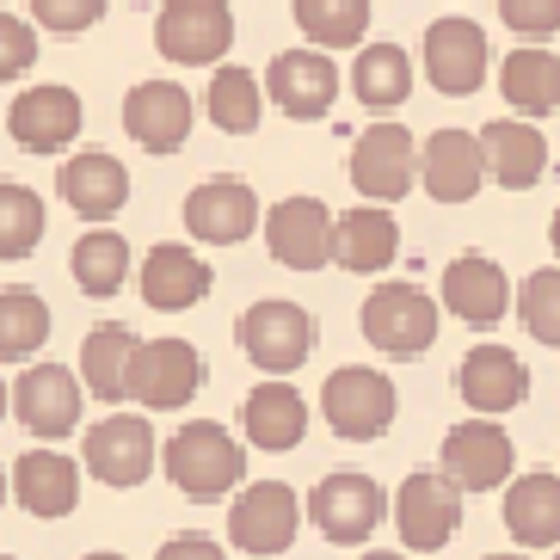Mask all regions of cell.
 Listing matches in <instances>:
<instances>
[{
    "label": "cell",
    "instance_id": "6da1fadb",
    "mask_svg": "<svg viewBox=\"0 0 560 560\" xmlns=\"http://www.w3.org/2000/svg\"><path fill=\"white\" fill-rule=\"evenodd\" d=\"M161 462H166V480H173L185 499H203V505H210V499H229L234 487H241V475H247L241 438H229V425H215V419L179 425L166 438Z\"/></svg>",
    "mask_w": 560,
    "mask_h": 560
},
{
    "label": "cell",
    "instance_id": "7a4b0ae2",
    "mask_svg": "<svg viewBox=\"0 0 560 560\" xmlns=\"http://www.w3.org/2000/svg\"><path fill=\"white\" fill-rule=\"evenodd\" d=\"M234 44L229 0H166L154 19V50L173 68H215Z\"/></svg>",
    "mask_w": 560,
    "mask_h": 560
},
{
    "label": "cell",
    "instance_id": "3957f363",
    "mask_svg": "<svg viewBox=\"0 0 560 560\" xmlns=\"http://www.w3.org/2000/svg\"><path fill=\"white\" fill-rule=\"evenodd\" d=\"M363 339L376 351H388V358H419V351H431V339H438V302L419 290V283H376L370 290V302H363Z\"/></svg>",
    "mask_w": 560,
    "mask_h": 560
},
{
    "label": "cell",
    "instance_id": "277c9868",
    "mask_svg": "<svg viewBox=\"0 0 560 560\" xmlns=\"http://www.w3.org/2000/svg\"><path fill=\"white\" fill-rule=\"evenodd\" d=\"M395 407H400L395 382L382 376V370H358V363L332 370L327 388H320V412H327V425L339 431V438H351V444H376V438H388Z\"/></svg>",
    "mask_w": 560,
    "mask_h": 560
},
{
    "label": "cell",
    "instance_id": "5b68a950",
    "mask_svg": "<svg viewBox=\"0 0 560 560\" xmlns=\"http://www.w3.org/2000/svg\"><path fill=\"white\" fill-rule=\"evenodd\" d=\"M302 517H314V529H320L327 542L358 548V542H370V536H376V524L388 517V493H382L370 475H358V468H339V475H327L308 493Z\"/></svg>",
    "mask_w": 560,
    "mask_h": 560
},
{
    "label": "cell",
    "instance_id": "8992f818",
    "mask_svg": "<svg viewBox=\"0 0 560 560\" xmlns=\"http://www.w3.org/2000/svg\"><path fill=\"white\" fill-rule=\"evenodd\" d=\"M302 529V499L296 487H283V480H253L241 487L229 505V542L241 555H283V548L296 542Z\"/></svg>",
    "mask_w": 560,
    "mask_h": 560
},
{
    "label": "cell",
    "instance_id": "52a82bcc",
    "mask_svg": "<svg viewBox=\"0 0 560 560\" xmlns=\"http://www.w3.org/2000/svg\"><path fill=\"white\" fill-rule=\"evenodd\" d=\"M234 332H241L247 363L265 370V376H290V370H302L308 351H314V320L296 302H253Z\"/></svg>",
    "mask_w": 560,
    "mask_h": 560
},
{
    "label": "cell",
    "instance_id": "ba28073f",
    "mask_svg": "<svg viewBox=\"0 0 560 560\" xmlns=\"http://www.w3.org/2000/svg\"><path fill=\"white\" fill-rule=\"evenodd\" d=\"M203 388V358L185 339H142L130 358V400L149 412H179Z\"/></svg>",
    "mask_w": 560,
    "mask_h": 560
},
{
    "label": "cell",
    "instance_id": "9c48e42d",
    "mask_svg": "<svg viewBox=\"0 0 560 560\" xmlns=\"http://www.w3.org/2000/svg\"><path fill=\"white\" fill-rule=\"evenodd\" d=\"M351 185L370 203H400L419 185V142L400 124H370L351 142Z\"/></svg>",
    "mask_w": 560,
    "mask_h": 560
},
{
    "label": "cell",
    "instance_id": "30bf717a",
    "mask_svg": "<svg viewBox=\"0 0 560 560\" xmlns=\"http://www.w3.org/2000/svg\"><path fill=\"white\" fill-rule=\"evenodd\" d=\"M462 524V487L438 468V475H407L395 493V529L412 555H438Z\"/></svg>",
    "mask_w": 560,
    "mask_h": 560
},
{
    "label": "cell",
    "instance_id": "8fae6325",
    "mask_svg": "<svg viewBox=\"0 0 560 560\" xmlns=\"http://www.w3.org/2000/svg\"><path fill=\"white\" fill-rule=\"evenodd\" d=\"M7 407H13V419L32 431V438L56 444V438H74V431H81V382H74V370H62V363H37V370H25V376L13 382Z\"/></svg>",
    "mask_w": 560,
    "mask_h": 560
},
{
    "label": "cell",
    "instance_id": "7c38bea8",
    "mask_svg": "<svg viewBox=\"0 0 560 560\" xmlns=\"http://www.w3.org/2000/svg\"><path fill=\"white\" fill-rule=\"evenodd\" d=\"M438 468L456 480L462 493H493V487H505V480H511V468H517L511 431L499 425V419H462V425L444 438Z\"/></svg>",
    "mask_w": 560,
    "mask_h": 560
},
{
    "label": "cell",
    "instance_id": "4fadbf2b",
    "mask_svg": "<svg viewBox=\"0 0 560 560\" xmlns=\"http://www.w3.org/2000/svg\"><path fill=\"white\" fill-rule=\"evenodd\" d=\"M86 468H93V480H105V487H142V480L154 475V425L149 419H130V412H112V419H100V425L86 431L81 444Z\"/></svg>",
    "mask_w": 560,
    "mask_h": 560
},
{
    "label": "cell",
    "instance_id": "5bb4252c",
    "mask_svg": "<svg viewBox=\"0 0 560 560\" xmlns=\"http://www.w3.org/2000/svg\"><path fill=\"white\" fill-rule=\"evenodd\" d=\"M265 93H271V105H278L283 117H327L332 100H339V68H332V50H283L271 56V68H265Z\"/></svg>",
    "mask_w": 560,
    "mask_h": 560
},
{
    "label": "cell",
    "instance_id": "9a60e30c",
    "mask_svg": "<svg viewBox=\"0 0 560 560\" xmlns=\"http://www.w3.org/2000/svg\"><path fill=\"white\" fill-rule=\"evenodd\" d=\"M271 259L290 271H320L332 259V210L320 198H283L271 203V215H259Z\"/></svg>",
    "mask_w": 560,
    "mask_h": 560
},
{
    "label": "cell",
    "instance_id": "2e32d148",
    "mask_svg": "<svg viewBox=\"0 0 560 560\" xmlns=\"http://www.w3.org/2000/svg\"><path fill=\"white\" fill-rule=\"evenodd\" d=\"M425 81L444 100H468L487 86V32L475 19H438L425 32Z\"/></svg>",
    "mask_w": 560,
    "mask_h": 560
},
{
    "label": "cell",
    "instance_id": "e0dca14e",
    "mask_svg": "<svg viewBox=\"0 0 560 560\" xmlns=\"http://www.w3.org/2000/svg\"><path fill=\"white\" fill-rule=\"evenodd\" d=\"M124 130L136 136V149L149 154H179L191 136V93L179 81H142L124 93Z\"/></svg>",
    "mask_w": 560,
    "mask_h": 560
},
{
    "label": "cell",
    "instance_id": "ac0fdd59",
    "mask_svg": "<svg viewBox=\"0 0 560 560\" xmlns=\"http://www.w3.org/2000/svg\"><path fill=\"white\" fill-rule=\"evenodd\" d=\"M81 124H86L81 93H68V86H32L7 112V130H13V142L25 154H62L81 136Z\"/></svg>",
    "mask_w": 560,
    "mask_h": 560
},
{
    "label": "cell",
    "instance_id": "d6986e66",
    "mask_svg": "<svg viewBox=\"0 0 560 560\" xmlns=\"http://www.w3.org/2000/svg\"><path fill=\"white\" fill-rule=\"evenodd\" d=\"M259 229V198L241 179H210L185 198V234L203 247H241Z\"/></svg>",
    "mask_w": 560,
    "mask_h": 560
},
{
    "label": "cell",
    "instance_id": "ffe728a7",
    "mask_svg": "<svg viewBox=\"0 0 560 560\" xmlns=\"http://www.w3.org/2000/svg\"><path fill=\"white\" fill-rule=\"evenodd\" d=\"M419 185L438 203H468L487 185V154H480L475 130H438L419 149Z\"/></svg>",
    "mask_w": 560,
    "mask_h": 560
},
{
    "label": "cell",
    "instance_id": "44dd1931",
    "mask_svg": "<svg viewBox=\"0 0 560 560\" xmlns=\"http://www.w3.org/2000/svg\"><path fill=\"white\" fill-rule=\"evenodd\" d=\"M56 191H62V203L74 215H86V222H112V215L130 203V173H124L117 154L86 149V154H68V161H62Z\"/></svg>",
    "mask_w": 560,
    "mask_h": 560
},
{
    "label": "cell",
    "instance_id": "7402d4cb",
    "mask_svg": "<svg viewBox=\"0 0 560 560\" xmlns=\"http://www.w3.org/2000/svg\"><path fill=\"white\" fill-rule=\"evenodd\" d=\"M241 431H247V444L259 450H296L308 438V400L290 376H265L247 400H241Z\"/></svg>",
    "mask_w": 560,
    "mask_h": 560
},
{
    "label": "cell",
    "instance_id": "603a6c76",
    "mask_svg": "<svg viewBox=\"0 0 560 560\" xmlns=\"http://www.w3.org/2000/svg\"><path fill=\"white\" fill-rule=\"evenodd\" d=\"M444 308L456 314V320H468L475 332L499 327L505 308H511V278L487 259V253H462L444 271Z\"/></svg>",
    "mask_w": 560,
    "mask_h": 560
},
{
    "label": "cell",
    "instance_id": "cb8c5ba5",
    "mask_svg": "<svg viewBox=\"0 0 560 560\" xmlns=\"http://www.w3.org/2000/svg\"><path fill=\"white\" fill-rule=\"evenodd\" d=\"M400 253V222L388 215V203H370L363 198L358 210L332 215V259L346 265V271H388Z\"/></svg>",
    "mask_w": 560,
    "mask_h": 560
},
{
    "label": "cell",
    "instance_id": "d4e9b609",
    "mask_svg": "<svg viewBox=\"0 0 560 560\" xmlns=\"http://www.w3.org/2000/svg\"><path fill=\"white\" fill-rule=\"evenodd\" d=\"M456 388H462V400H468L475 412L499 419V412L524 407V395H529V370H524L517 358H511L505 346H475L468 358L456 363Z\"/></svg>",
    "mask_w": 560,
    "mask_h": 560
},
{
    "label": "cell",
    "instance_id": "484cf974",
    "mask_svg": "<svg viewBox=\"0 0 560 560\" xmlns=\"http://www.w3.org/2000/svg\"><path fill=\"white\" fill-rule=\"evenodd\" d=\"M480 154H487V179H499L505 191H529L548 173V136L524 117H499L480 130Z\"/></svg>",
    "mask_w": 560,
    "mask_h": 560
},
{
    "label": "cell",
    "instance_id": "4316f807",
    "mask_svg": "<svg viewBox=\"0 0 560 560\" xmlns=\"http://www.w3.org/2000/svg\"><path fill=\"white\" fill-rule=\"evenodd\" d=\"M13 499L25 517H68L81 499V468L62 450H25L13 462Z\"/></svg>",
    "mask_w": 560,
    "mask_h": 560
},
{
    "label": "cell",
    "instance_id": "83f0119b",
    "mask_svg": "<svg viewBox=\"0 0 560 560\" xmlns=\"http://www.w3.org/2000/svg\"><path fill=\"white\" fill-rule=\"evenodd\" d=\"M136 283H142V302H149L154 314H179V308H198L203 296H210V265L198 259V253L185 247H154L149 259H142V271H136Z\"/></svg>",
    "mask_w": 560,
    "mask_h": 560
},
{
    "label": "cell",
    "instance_id": "f1b7e54d",
    "mask_svg": "<svg viewBox=\"0 0 560 560\" xmlns=\"http://www.w3.org/2000/svg\"><path fill=\"white\" fill-rule=\"evenodd\" d=\"M505 529L517 548H560V475L536 468L505 480Z\"/></svg>",
    "mask_w": 560,
    "mask_h": 560
},
{
    "label": "cell",
    "instance_id": "f546056e",
    "mask_svg": "<svg viewBox=\"0 0 560 560\" xmlns=\"http://www.w3.org/2000/svg\"><path fill=\"white\" fill-rule=\"evenodd\" d=\"M499 93L517 117H555L560 112V56L529 44V50H511L499 68Z\"/></svg>",
    "mask_w": 560,
    "mask_h": 560
},
{
    "label": "cell",
    "instance_id": "4dcf8cb0",
    "mask_svg": "<svg viewBox=\"0 0 560 560\" xmlns=\"http://www.w3.org/2000/svg\"><path fill=\"white\" fill-rule=\"evenodd\" d=\"M351 93L363 112H395L412 100V56L400 44H358L351 62Z\"/></svg>",
    "mask_w": 560,
    "mask_h": 560
},
{
    "label": "cell",
    "instance_id": "1f68e13d",
    "mask_svg": "<svg viewBox=\"0 0 560 560\" xmlns=\"http://www.w3.org/2000/svg\"><path fill=\"white\" fill-rule=\"evenodd\" d=\"M136 339L130 327H93L86 332V346H81V388L86 395H100L105 407H117V400L130 395V358H136Z\"/></svg>",
    "mask_w": 560,
    "mask_h": 560
},
{
    "label": "cell",
    "instance_id": "d6a6232c",
    "mask_svg": "<svg viewBox=\"0 0 560 560\" xmlns=\"http://www.w3.org/2000/svg\"><path fill=\"white\" fill-rule=\"evenodd\" d=\"M68 278L81 283V296H117L124 283H130V247H124V234L117 229H93L74 241L68 253Z\"/></svg>",
    "mask_w": 560,
    "mask_h": 560
},
{
    "label": "cell",
    "instance_id": "836d02e7",
    "mask_svg": "<svg viewBox=\"0 0 560 560\" xmlns=\"http://www.w3.org/2000/svg\"><path fill=\"white\" fill-rule=\"evenodd\" d=\"M290 13L314 50H358L370 32V0H290Z\"/></svg>",
    "mask_w": 560,
    "mask_h": 560
},
{
    "label": "cell",
    "instance_id": "e575fe53",
    "mask_svg": "<svg viewBox=\"0 0 560 560\" xmlns=\"http://www.w3.org/2000/svg\"><path fill=\"white\" fill-rule=\"evenodd\" d=\"M50 339V302L32 290H0V363H25Z\"/></svg>",
    "mask_w": 560,
    "mask_h": 560
},
{
    "label": "cell",
    "instance_id": "d590c367",
    "mask_svg": "<svg viewBox=\"0 0 560 560\" xmlns=\"http://www.w3.org/2000/svg\"><path fill=\"white\" fill-rule=\"evenodd\" d=\"M203 105H210V124L222 136H253L259 130V81H253L247 68H234V62L215 68Z\"/></svg>",
    "mask_w": 560,
    "mask_h": 560
},
{
    "label": "cell",
    "instance_id": "8d00e7d4",
    "mask_svg": "<svg viewBox=\"0 0 560 560\" xmlns=\"http://www.w3.org/2000/svg\"><path fill=\"white\" fill-rule=\"evenodd\" d=\"M44 241V198L25 185H0V259H25Z\"/></svg>",
    "mask_w": 560,
    "mask_h": 560
},
{
    "label": "cell",
    "instance_id": "74e56055",
    "mask_svg": "<svg viewBox=\"0 0 560 560\" xmlns=\"http://www.w3.org/2000/svg\"><path fill=\"white\" fill-rule=\"evenodd\" d=\"M517 314H524V332L536 346L560 351V271H529L524 296H517Z\"/></svg>",
    "mask_w": 560,
    "mask_h": 560
},
{
    "label": "cell",
    "instance_id": "f35d334b",
    "mask_svg": "<svg viewBox=\"0 0 560 560\" xmlns=\"http://www.w3.org/2000/svg\"><path fill=\"white\" fill-rule=\"evenodd\" d=\"M105 7L112 0H32V19L50 25V32H62V37H81L105 19Z\"/></svg>",
    "mask_w": 560,
    "mask_h": 560
},
{
    "label": "cell",
    "instance_id": "ab89813d",
    "mask_svg": "<svg viewBox=\"0 0 560 560\" xmlns=\"http://www.w3.org/2000/svg\"><path fill=\"white\" fill-rule=\"evenodd\" d=\"M32 62H37V32L25 19L0 13V81H19Z\"/></svg>",
    "mask_w": 560,
    "mask_h": 560
},
{
    "label": "cell",
    "instance_id": "60d3db41",
    "mask_svg": "<svg viewBox=\"0 0 560 560\" xmlns=\"http://www.w3.org/2000/svg\"><path fill=\"white\" fill-rule=\"evenodd\" d=\"M499 19H505L517 37H555L560 32V0H499Z\"/></svg>",
    "mask_w": 560,
    "mask_h": 560
},
{
    "label": "cell",
    "instance_id": "b9f144b4",
    "mask_svg": "<svg viewBox=\"0 0 560 560\" xmlns=\"http://www.w3.org/2000/svg\"><path fill=\"white\" fill-rule=\"evenodd\" d=\"M154 560H229V555H222L210 536H173V542H161Z\"/></svg>",
    "mask_w": 560,
    "mask_h": 560
},
{
    "label": "cell",
    "instance_id": "7bdbcfd3",
    "mask_svg": "<svg viewBox=\"0 0 560 560\" xmlns=\"http://www.w3.org/2000/svg\"><path fill=\"white\" fill-rule=\"evenodd\" d=\"M363 560H407V555H388V548H370Z\"/></svg>",
    "mask_w": 560,
    "mask_h": 560
},
{
    "label": "cell",
    "instance_id": "ee69618b",
    "mask_svg": "<svg viewBox=\"0 0 560 560\" xmlns=\"http://www.w3.org/2000/svg\"><path fill=\"white\" fill-rule=\"evenodd\" d=\"M548 241H555V253H560V210H555V229H548Z\"/></svg>",
    "mask_w": 560,
    "mask_h": 560
},
{
    "label": "cell",
    "instance_id": "f6af8a7d",
    "mask_svg": "<svg viewBox=\"0 0 560 560\" xmlns=\"http://www.w3.org/2000/svg\"><path fill=\"white\" fill-rule=\"evenodd\" d=\"M7 493H13V487H7V468H0V505H7Z\"/></svg>",
    "mask_w": 560,
    "mask_h": 560
},
{
    "label": "cell",
    "instance_id": "bcb514c9",
    "mask_svg": "<svg viewBox=\"0 0 560 560\" xmlns=\"http://www.w3.org/2000/svg\"><path fill=\"white\" fill-rule=\"evenodd\" d=\"M487 560H529V555H487Z\"/></svg>",
    "mask_w": 560,
    "mask_h": 560
},
{
    "label": "cell",
    "instance_id": "7dc6e473",
    "mask_svg": "<svg viewBox=\"0 0 560 560\" xmlns=\"http://www.w3.org/2000/svg\"><path fill=\"white\" fill-rule=\"evenodd\" d=\"M86 560H124V555H86Z\"/></svg>",
    "mask_w": 560,
    "mask_h": 560
},
{
    "label": "cell",
    "instance_id": "c3c4849f",
    "mask_svg": "<svg viewBox=\"0 0 560 560\" xmlns=\"http://www.w3.org/2000/svg\"><path fill=\"white\" fill-rule=\"evenodd\" d=\"M0 419H7V388H0Z\"/></svg>",
    "mask_w": 560,
    "mask_h": 560
},
{
    "label": "cell",
    "instance_id": "681fc988",
    "mask_svg": "<svg viewBox=\"0 0 560 560\" xmlns=\"http://www.w3.org/2000/svg\"><path fill=\"white\" fill-rule=\"evenodd\" d=\"M0 560H13V555H0Z\"/></svg>",
    "mask_w": 560,
    "mask_h": 560
},
{
    "label": "cell",
    "instance_id": "f907efd6",
    "mask_svg": "<svg viewBox=\"0 0 560 560\" xmlns=\"http://www.w3.org/2000/svg\"><path fill=\"white\" fill-rule=\"evenodd\" d=\"M555 560H560V555H555Z\"/></svg>",
    "mask_w": 560,
    "mask_h": 560
}]
</instances>
